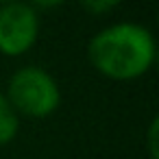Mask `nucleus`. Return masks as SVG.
Segmentation results:
<instances>
[{
  "instance_id": "obj_1",
  "label": "nucleus",
  "mask_w": 159,
  "mask_h": 159,
  "mask_svg": "<svg viewBox=\"0 0 159 159\" xmlns=\"http://www.w3.org/2000/svg\"><path fill=\"white\" fill-rule=\"evenodd\" d=\"M157 57L152 33L135 22H118L98 31L87 44V59L94 70L111 81L144 76Z\"/></svg>"
},
{
  "instance_id": "obj_2",
  "label": "nucleus",
  "mask_w": 159,
  "mask_h": 159,
  "mask_svg": "<svg viewBox=\"0 0 159 159\" xmlns=\"http://www.w3.org/2000/svg\"><path fill=\"white\" fill-rule=\"evenodd\" d=\"M7 100L18 116L48 118L59 109L61 89L55 76L37 66H24L13 72L7 85Z\"/></svg>"
},
{
  "instance_id": "obj_3",
  "label": "nucleus",
  "mask_w": 159,
  "mask_h": 159,
  "mask_svg": "<svg viewBox=\"0 0 159 159\" xmlns=\"http://www.w3.org/2000/svg\"><path fill=\"white\" fill-rule=\"evenodd\" d=\"M39 35V13L29 2L0 5V55L20 57L29 52Z\"/></svg>"
},
{
  "instance_id": "obj_4",
  "label": "nucleus",
  "mask_w": 159,
  "mask_h": 159,
  "mask_svg": "<svg viewBox=\"0 0 159 159\" xmlns=\"http://www.w3.org/2000/svg\"><path fill=\"white\" fill-rule=\"evenodd\" d=\"M18 131H20V116L13 111L7 96L0 92V146L13 142Z\"/></svg>"
},
{
  "instance_id": "obj_5",
  "label": "nucleus",
  "mask_w": 159,
  "mask_h": 159,
  "mask_svg": "<svg viewBox=\"0 0 159 159\" xmlns=\"http://www.w3.org/2000/svg\"><path fill=\"white\" fill-rule=\"evenodd\" d=\"M157 126H159V120L155 118L150 122V129H148V152H150V159H159V148H157Z\"/></svg>"
},
{
  "instance_id": "obj_6",
  "label": "nucleus",
  "mask_w": 159,
  "mask_h": 159,
  "mask_svg": "<svg viewBox=\"0 0 159 159\" xmlns=\"http://www.w3.org/2000/svg\"><path fill=\"white\" fill-rule=\"evenodd\" d=\"M118 7V2H85L83 5V9L85 11H89V13H94V16H98V13H109L111 9H116Z\"/></svg>"
}]
</instances>
